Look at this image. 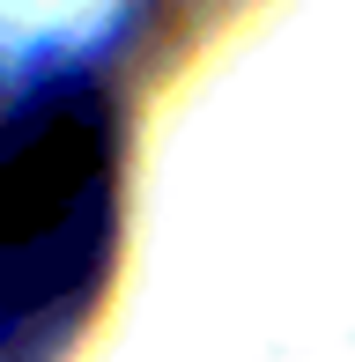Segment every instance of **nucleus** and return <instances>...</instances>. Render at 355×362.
<instances>
[{"mask_svg": "<svg viewBox=\"0 0 355 362\" xmlns=\"http://www.w3.org/2000/svg\"><path fill=\"white\" fill-rule=\"evenodd\" d=\"M119 126L104 89L45 74L0 104V340L67 333L111 267Z\"/></svg>", "mask_w": 355, "mask_h": 362, "instance_id": "nucleus-1", "label": "nucleus"}]
</instances>
